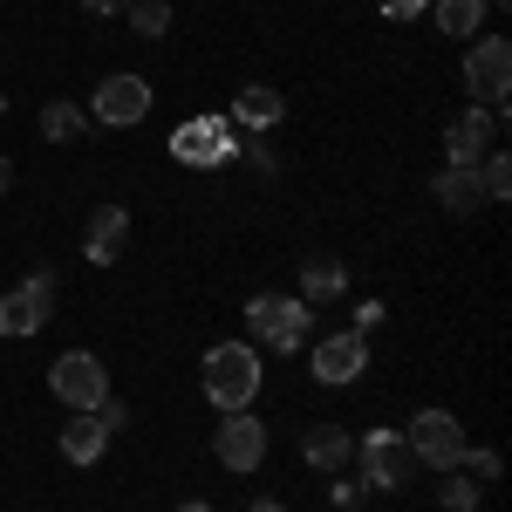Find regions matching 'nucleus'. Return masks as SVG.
I'll return each mask as SVG.
<instances>
[{
	"label": "nucleus",
	"mask_w": 512,
	"mask_h": 512,
	"mask_svg": "<svg viewBox=\"0 0 512 512\" xmlns=\"http://www.w3.org/2000/svg\"><path fill=\"white\" fill-rule=\"evenodd\" d=\"M130 28L137 35H164L171 28V0H130Z\"/></svg>",
	"instance_id": "nucleus-23"
},
{
	"label": "nucleus",
	"mask_w": 512,
	"mask_h": 512,
	"mask_svg": "<svg viewBox=\"0 0 512 512\" xmlns=\"http://www.w3.org/2000/svg\"><path fill=\"white\" fill-rule=\"evenodd\" d=\"M478 499H485V485H478V478H444V485H437V506L444 512H478Z\"/></svg>",
	"instance_id": "nucleus-22"
},
{
	"label": "nucleus",
	"mask_w": 512,
	"mask_h": 512,
	"mask_svg": "<svg viewBox=\"0 0 512 512\" xmlns=\"http://www.w3.org/2000/svg\"><path fill=\"white\" fill-rule=\"evenodd\" d=\"M260 355H253V342H219V349L205 355V403L212 410H253V396H260Z\"/></svg>",
	"instance_id": "nucleus-1"
},
{
	"label": "nucleus",
	"mask_w": 512,
	"mask_h": 512,
	"mask_svg": "<svg viewBox=\"0 0 512 512\" xmlns=\"http://www.w3.org/2000/svg\"><path fill=\"white\" fill-rule=\"evenodd\" d=\"M0 117H7V96H0Z\"/></svg>",
	"instance_id": "nucleus-32"
},
{
	"label": "nucleus",
	"mask_w": 512,
	"mask_h": 512,
	"mask_svg": "<svg viewBox=\"0 0 512 512\" xmlns=\"http://www.w3.org/2000/svg\"><path fill=\"white\" fill-rule=\"evenodd\" d=\"M89 14H130V0H82Z\"/></svg>",
	"instance_id": "nucleus-28"
},
{
	"label": "nucleus",
	"mask_w": 512,
	"mask_h": 512,
	"mask_svg": "<svg viewBox=\"0 0 512 512\" xmlns=\"http://www.w3.org/2000/svg\"><path fill=\"white\" fill-rule=\"evenodd\" d=\"M178 512H212V506H205V499H185V506H178Z\"/></svg>",
	"instance_id": "nucleus-31"
},
{
	"label": "nucleus",
	"mask_w": 512,
	"mask_h": 512,
	"mask_svg": "<svg viewBox=\"0 0 512 512\" xmlns=\"http://www.w3.org/2000/svg\"><path fill=\"white\" fill-rule=\"evenodd\" d=\"M7 185H14V164H7V158H0V192H7Z\"/></svg>",
	"instance_id": "nucleus-30"
},
{
	"label": "nucleus",
	"mask_w": 512,
	"mask_h": 512,
	"mask_svg": "<svg viewBox=\"0 0 512 512\" xmlns=\"http://www.w3.org/2000/svg\"><path fill=\"white\" fill-rule=\"evenodd\" d=\"M253 512H287V506H280V499H253Z\"/></svg>",
	"instance_id": "nucleus-29"
},
{
	"label": "nucleus",
	"mask_w": 512,
	"mask_h": 512,
	"mask_svg": "<svg viewBox=\"0 0 512 512\" xmlns=\"http://www.w3.org/2000/svg\"><path fill=\"white\" fill-rule=\"evenodd\" d=\"M89 417H96V424H103V431L117 437L123 424H130V403H123V396H103V403H96V410H89Z\"/></svg>",
	"instance_id": "nucleus-25"
},
{
	"label": "nucleus",
	"mask_w": 512,
	"mask_h": 512,
	"mask_svg": "<svg viewBox=\"0 0 512 512\" xmlns=\"http://www.w3.org/2000/svg\"><path fill=\"white\" fill-rule=\"evenodd\" d=\"M301 294H308V301H342V294H349V267L328 260V253L301 260Z\"/></svg>",
	"instance_id": "nucleus-18"
},
{
	"label": "nucleus",
	"mask_w": 512,
	"mask_h": 512,
	"mask_svg": "<svg viewBox=\"0 0 512 512\" xmlns=\"http://www.w3.org/2000/svg\"><path fill=\"white\" fill-rule=\"evenodd\" d=\"M301 458H308L315 472H342L355 458V437L342 431V424H308V431H301Z\"/></svg>",
	"instance_id": "nucleus-16"
},
{
	"label": "nucleus",
	"mask_w": 512,
	"mask_h": 512,
	"mask_svg": "<svg viewBox=\"0 0 512 512\" xmlns=\"http://www.w3.org/2000/svg\"><path fill=\"white\" fill-rule=\"evenodd\" d=\"M246 321H253V335L267 342V349H280V355H294L301 342H308V301H294V294H253L246 301Z\"/></svg>",
	"instance_id": "nucleus-3"
},
{
	"label": "nucleus",
	"mask_w": 512,
	"mask_h": 512,
	"mask_svg": "<svg viewBox=\"0 0 512 512\" xmlns=\"http://www.w3.org/2000/svg\"><path fill=\"white\" fill-rule=\"evenodd\" d=\"M424 7H431V0H383V14H390V21H410V14H424Z\"/></svg>",
	"instance_id": "nucleus-26"
},
{
	"label": "nucleus",
	"mask_w": 512,
	"mask_h": 512,
	"mask_svg": "<svg viewBox=\"0 0 512 512\" xmlns=\"http://www.w3.org/2000/svg\"><path fill=\"white\" fill-rule=\"evenodd\" d=\"M472 171H478V185H485V205H499V198L512 192V164H506V151H485Z\"/></svg>",
	"instance_id": "nucleus-21"
},
{
	"label": "nucleus",
	"mask_w": 512,
	"mask_h": 512,
	"mask_svg": "<svg viewBox=\"0 0 512 512\" xmlns=\"http://www.w3.org/2000/svg\"><path fill=\"white\" fill-rule=\"evenodd\" d=\"M403 444H410V458H424L431 472H458V458H465V424H458L451 410H417L410 431H403Z\"/></svg>",
	"instance_id": "nucleus-4"
},
{
	"label": "nucleus",
	"mask_w": 512,
	"mask_h": 512,
	"mask_svg": "<svg viewBox=\"0 0 512 512\" xmlns=\"http://www.w3.org/2000/svg\"><path fill=\"white\" fill-rule=\"evenodd\" d=\"M315 383H328V390H342V383H355L362 369H369V342L362 335H328V342H315Z\"/></svg>",
	"instance_id": "nucleus-13"
},
{
	"label": "nucleus",
	"mask_w": 512,
	"mask_h": 512,
	"mask_svg": "<svg viewBox=\"0 0 512 512\" xmlns=\"http://www.w3.org/2000/svg\"><path fill=\"white\" fill-rule=\"evenodd\" d=\"M458 472H472L478 485H492V478H499V451H472V444H465V458H458Z\"/></svg>",
	"instance_id": "nucleus-24"
},
{
	"label": "nucleus",
	"mask_w": 512,
	"mask_h": 512,
	"mask_svg": "<svg viewBox=\"0 0 512 512\" xmlns=\"http://www.w3.org/2000/svg\"><path fill=\"white\" fill-rule=\"evenodd\" d=\"M82 130H89V117H82L76 103H48V110H41V137H48V144H69Z\"/></svg>",
	"instance_id": "nucleus-20"
},
{
	"label": "nucleus",
	"mask_w": 512,
	"mask_h": 512,
	"mask_svg": "<svg viewBox=\"0 0 512 512\" xmlns=\"http://www.w3.org/2000/svg\"><path fill=\"white\" fill-rule=\"evenodd\" d=\"M376 321H383V301H362V308H355V335H369Z\"/></svg>",
	"instance_id": "nucleus-27"
},
{
	"label": "nucleus",
	"mask_w": 512,
	"mask_h": 512,
	"mask_svg": "<svg viewBox=\"0 0 512 512\" xmlns=\"http://www.w3.org/2000/svg\"><path fill=\"white\" fill-rule=\"evenodd\" d=\"M48 390L62 396L69 410H96V403L110 396V369H103V355L69 349V355H55V369H48Z\"/></svg>",
	"instance_id": "nucleus-6"
},
{
	"label": "nucleus",
	"mask_w": 512,
	"mask_h": 512,
	"mask_svg": "<svg viewBox=\"0 0 512 512\" xmlns=\"http://www.w3.org/2000/svg\"><path fill=\"white\" fill-rule=\"evenodd\" d=\"M465 89H472V103H485V110H506V96H512V41H499V35L472 41V55H465Z\"/></svg>",
	"instance_id": "nucleus-5"
},
{
	"label": "nucleus",
	"mask_w": 512,
	"mask_h": 512,
	"mask_svg": "<svg viewBox=\"0 0 512 512\" xmlns=\"http://www.w3.org/2000/svg\"><path fill=\"white\" fill-rule=\"evenodd\" d=\"M123 246H130V212L123 205H96L89 226H82V260L89 267H117Z\"/></svg>",
	"instance_id": "nucleus-12"
},
{
	"label": "nucleus",
	"mask_w": 512,
	"mask_h": 512,
	"mask_svg": "<svg viewBox=\"0 0 512 512\" xmlns=\"http://www.w3.org/2000/svg\"><path fill=\"white\" fill-rule=\"evenodd\" d=\"M287 117V96H280V89H267V82H246V89H239L233 96V130H274V123Z\"/></svg>",
	"instance_id": "nucleus-14"
},
{
	"label": "nucleus",
	"mask_w": 512,
	"mask_h": 512,
	"mask_svg": "<svg viewBox=\"0 0 512 512\" xmlns=\"http://www.w3.org/2000/svg\"><path fill=\"white\" fill-rule=\"evenodd\" d=\"M212 451H219L226 472H260V458H267V424H260L253 410H226V424L212 431Z\"/></svg>",
	"instance_id": "nucleus-10"
},
{
	"label": "nucleus",
	"mask_w": 512,
	"mask_h": 512,
	"mask_svg": "<svg viewBox=\"0 0 512 512\" xmlns=\"http://www.w3.org/2000/svg\"><path fill=\"white\" fill-rule=\"evenodd\" d=\"M431 198L444 205V212H458V219H465V212H478V205H485V185H478L472 164H444V171L431 178Z\"/></svg>",
	"instance_id": "nucleus-15"
},
{
	"label": "nucleus",
	"mask_w": 512,
	"mask_h": 512,
	"mask_svg": "<svg viewBox=\"0 0 512 512\" xmlns=\"http://www.w3.org/2000/svg\"><path fill=\"white\" fill-rule=\"evenodd\" d=\"M485 151H499V110L472 103L465 117L444 130V164H478Z\"/></svg>",
	"instance_id": "nucleus-11"
},
{
	"label": "nucleus",
	"mask_w": 512,
	"mask_h": 512,
	"mask_svg": "<svg viewBox=\"0 0 512 512\" xmlns=\"http://www.w3.org/2000/svg\"><path fill=\"white\" fill-rule=\"evenodd\" d=\"M362 478H369L376 492H403V485L417 478V458H410L403 431H369L362 437Z\"/></svg>",
	"instance_id": "nucleus-9"
},
{
	"label": "nucleus",
	"mask_w": 512,
	"mask_h": 512,
	"mask_svg": "<svg viewBox=\"0 0 512 512\" xmlns=\"http://www.w3.org/2000/svg\"><path fill=\"white\" fill-rule=\"evenodd\" d=\"M48 315H55V274H28L21 287H7V294H0V335H7V342L41 335Z\"/></svg>",
	"instance_id": "nucleus-7"
},
{
	"label": "nucleus",
	"mask_w": 512,
	"mask_h": 512,
	"mask_svg": "<svg viewBox=\"0 0 512 512\" xmlns=\"http://www.w3.org/2000/svg\"><path fill=\"white\" fill-rule=\"evenodd\" d=\"M431 14H437V28H444L451 41H478L485 14H492V0H437Z\"/></svg>",
	"instance_id": "nucleus-19"
},
{
	"label": "nucleus",
	"mask_w": 512,
	"mask_h": 512,
	"mask_svg": "<svg viewBox=\"0 0 512 512\" xmlns=\"http://www.w3.org/2000/svg\"><path fill=\"white\" fill-rule=\"evenodd\" d=\"M246 144H239V130L226 117H192L171 130V158L192 164V171H219V164H233Z\"/></svg>",
	"instance_id": "nucleus-2"
},
{
	"label": "nucleus",
	"mask_w": 512,
	"mask_h": 512,
	"mask_svg": "<svg viewBox=\"0 0 512 512\" xmlns=\"http://www.w3.org/2000/svg\"><path fill=\"white\" fill-rule=\"evenodd\" d=\"M103 451H110V431H103L89 410H76V417L62 424V458H69V465H96Z\"/></svg>",
	"instance_id": "nucleus-17"
},
{
	"label": "nucleus",
	"mask_w": 512,
	"mask_h": 512,
	"mask_svg": "<svg viewBox=\"0 0 512 512\" xmlns=\"http://www.w3.org/2000/svg\"><path fill=\"white\" fill-rule=\"evenodd\" d=\"M151 82L144 76H103L96 82V96H89V117L96 123H110V130H130V123H144L151 117Z\"/></svg>",
	"instance_id": "nucleus-8"
}]
</instances>
